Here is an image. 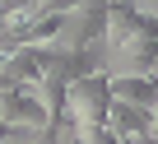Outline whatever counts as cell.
<instances>
[{
	"label": "cell",
	"mask_w": 158,
	"mask_h": 144,
	"mask_svg": "<svg viewBox=\"0 0 158 144\" xmlns=\"http://www.w3.org/2000/svg\"><path fill=\"white\" fill-rule=\"evenodd\" d=\"M107 125L116 130V139H121V144H130V139L153 135V112H149V107H135V102H116V98H112V107H107Z\"/></svg>",
	"instance_id": "obj_2"
},
{
	"label": "cell",
	"mask_w": 158,
	"mask_h": 144,
	"mask_svg": "<svg viewBox=\"0 0 158 144\" xmlns=\"http://www.w3.org/2000/svg\"><path fill=\"white\" fill-rule=\"evenodd\" d=\"M0 5H10V0H0Z\"/></svg>",
	"instance_id": "obj_4"
},
{
	"label": "cell",
	"mask_w": 158,
	"mask_h": 144,
	"mask_svg": "<svg viewBox=\"0 0 158 144\" xmlns=\"http://www.w3.org/2000/svg\"><path fill=\"white\" fill-rule=\"evenodd\" d=\"M107 88L116 102H135V107H158V79L153 75H107Z\"/></svg>",
	"instance_id": "obj_3"
},
{
	"label": "cell",
	"mask_w": 158,
	"mask_h": 144,
	"mask_svg": "<svg viewBox=\"0 0 158 144\" xmlns=\"http://www.w3.org/2000/svg\"><path fill=\"white\" fill-rule=\"evenodd\" d=\"M107 107H112L107 75H84V79L65 84V121L70 125H107Z\"/></svg>",
	"instance_id": "obj_1"
}]
</instances>
